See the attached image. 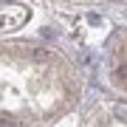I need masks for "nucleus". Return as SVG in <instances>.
Returning a JSON list of instances; mask_svg holds the SVG:
<instances>
[{
	"instance_id": "obj_1",
	"label": "nucleus",
	"mask_w": 127,
	"mask_h": 127,
	"mask_svg": "<svg viewBox=\"0 0 127 127\" xmlns=\"http://www.w3.org/2000/svg\"><path fill=\"white\" fill-rule=\"evenodd\" d=\"M31 54H34V59H37V62H45V59H48V51H42V48H34Z\"/></svg>"
},
{
	"instance_id": "obj_2",
	"label": "nucleus",
	"mask_w": 127,
	"mask_h": 127,
	"mask_svg": "<svg viewBox=\"0 0 127 127\" xmlns=\"http://www.w3.org/2000/svg\"><path fill=\"white\" fill-rule=\"evenodd\" d=\"M116 116L119 119H127V107H116Z\"/></svg>"
},
{
	"instance_id": "obj_3",
	"label": "nucleus",
	"mask_w": 127,
	"mask_h": 127,
	"mask_svg": "<svg viewBox=\"0 0 127 127\" xmlns=\"http://www.w3.org/2000/svg\"><path fill=\"white\" fill-rule=\"evenodd\" d=\"M0 127H14V124H6V122H0Z\"/></svg>"
}]
</instances>
